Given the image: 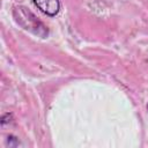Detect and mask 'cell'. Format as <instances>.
Returning <instances> with one entry per match:
<instances>
[{
    "label": "cell",
    "instance_id": "obj_1",
    "mask_svg": "<svg viewBox=\"0 0 148 148\" xmlns=\"http://www.w3.org/2000/svg\"><path fill=\"white\" fill-rule=\"evenodd\" d=\"M14 16L16 21L27 30L32 31L36 35L44 36L45 34V27L37 20V17L27 8L23 7H16L14 9Z\"/></svg>",
    "mask_w": 148,
    "mask_h": 148
},
{
    "label": "cell",
    "instance_id": "obj_2",
    "mask_svg": "<svg viewBox=\"0 0 148 148\" xmlns=\"http://www.w3.org/2000/svg\"><path fill=\"white\" fill-rule=\"evenodd\" d=\"M36 7H38L43 13L47 15H56L59 12V1L58 0H32Z\"/></svg>",
    "mask_w": 148,
    "mask_h": 148
}]
</instances>
